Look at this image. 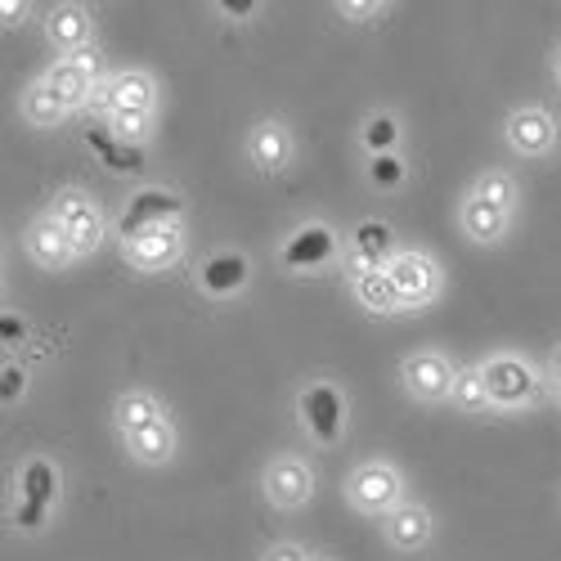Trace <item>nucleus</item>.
<instances>
[{"label":"nucleus","mask_w":561,"mask_h":561,"mask_svg":"<svg viewBox=\"0 0 561 561\" xmlns=\"http://www.w3.org/2000/svg\"><path fill=\"white\" fill-rule=\"evenodd\" d=\"M346 499L355 512H364V517H391V512L404 503V481L391 462L373 458V462H359L351 481H346Z\"/></svg>","instance_id":"obj_1"},{"label":"nucleus","mask_w":561,"mask_h":561,"mask_svg":"<svg viewBox=\"0 0 561 561\" xmlns=\"http://www.w3.org/2000/svg\"><path fill=\"white\" fill-rule=\"evenodd\" d=\"M387 274H391V284H396L404 310H423V306H432V301L440 297V284H445V278H440V265H436L427 252H413V248L396 252L391 265H387Z\"/></svg>","instance_id":"obj_2"},{"label":"nucleus","mask_w":561,"mask_h":561,"mask_svg":"<svg viewBox=\"0 0 561 561\" xmlns=\"http://www.w3.org/2000/svg\"><path fill=\"white\" fill-rule=\"evenodd\" d=\"M297 413H301V423L310 427V436H314L319 445H337V440L346 436V396H342V387H333V382H310V387H301Z\"/></svg>","instance_id":"obj_3"},{"label":"nucleus","mask_w":561,"mask_h":561,"mask_svg":"<svg viewBox=\"0 0 561 561\" xmlns=\"http://www.w3.org/2000/svg\"><path fill=\"white\" fill-rule=\"evenodd\" d=\"M481 373H485V387H490V404L494 409H522L539 391L535 368L522 355H490L481 364Z\"/></svg>","instance_id":"obj_4"},{"label":"nucleus","mask_w":561,"mask_h":561,"mask_svg":"<svg viewBox=\"0 0 561 561\" xmlns=\"http://www.w3.org/2000/svg\"><path fill=\"white\" fill-rule=\"evenodd\" d=\"M400 378H404V391L423 404H436V400H449L454 396V378L458 368L445 351H413L404 364H400Z\"/></svg>","instance_id":"obj_5"},{"label":"nucleus","mask_w":561,"mask_h":561,"mask_svg":"<svg viewBox=\"0 0 561 561\" xmlns=\"http://www.w3.org/2000/svg\"><path fill=\"white\" fill-rule=\"evenodd\" d=\"M50 216L68 229V239L77 243V256H90L104 243V211H100L95 198H85L81 190H64L50 203Z\"/></svg>","instance_id":"obj_6"},{"label":"nucleus","mask_w":561,"mask_h":561,"mask_svg":"<svg viewBox=\"0 0 561 561\" xmlns=\"http://www.w3.org/2000/svg\"><path fill=\"white\" fill-rule=\"evenodd\" d=\"M265 499L284 512H297L314 499V467L297 454H278L265 467Z\"/></svg>","instance_id":"obj_7"},{"label":"nucleus","mask_w":561,"mask_h":561,"mask_svg":"<svg viewBox=\"0 0 561 561\" xmlns=\"http://www.w3.org/2000/svg\"><path fill=\"white\" fill-rule=\"evenodd\" d=\"M184 216V203L171 194V190H139L130 203H126V211H122V220H117V233H122V243H135L139 233H149V229H158V225H171V220H180Z\"/></svg>","instance_id":"obj_8"},{"label":"nucleus","mask_w":561,"mask_h":561,"mask_svg":"<svg viewBox=\"0 0 561 561\" xmlns=\"http://www.w3.org/2000/svg\"><path fill=\"white\" fill-rule=\"evenodd\" d=\"M333 256H337V233L329 225H319V220L301 225L293 239L278 248V261H284V270H293V274H314V270L329 265Z\"/></svg>","instance_id":"obj_9"},{"label":"nucleus","mask_w":561,"mask_h":561,"mask_svg":"<svg viewBox=\"0 0 561 561\" xmlns=\"http://www.w3.org/2000/svg\"><path fill=\"white\" fill-rule=\"evenodd\" d=\"M507 145L512 153H522V158H548L557 149V117L548 108H517L507 117Z\"/></svg>","instance_id":"obj_10"},{"label":"nucleus","mask_w":561,"mask_h":561,"mask_svg":"<svg viewBox=\"0 0 561 561\" xmlns=\"http://www.w3.org/2000/svg\"><path fill=\"white\" fill-rule=\"evenodd\" d=\"M23 248H27V256H32L41 270H68V265L77 261V243L68 239V229H64L50 211L36 216V220L27 225Z\"/></svg>","instance_id":"obj_11"},{"label":"nucleus","mask_w":561,"mask_h":561,"mask_svg":"<svg viewBox=\"0 0 561 561\" xmlns=\"http://www.w3.org/2000/svg\"><path fill=\"white\" fill-rule=\"evenodd\" d=\"M122 248H126V261H130L135 270H149V274L171 270V265L180 261V252H184V225H180V220L158 225V229L139 233L135 243H122Z\"/></svg>","instance_id":"obj_12"},{"label":"nucleus","mask_w":561,"mask_h":561,"mask_svg":"<svg viewBox=\"0 0 561 561\" xmlns=\"http://www.w3.org/2000/svg\"><path fill=\"white\" fill-rule=\"evenodd\" d=\"M293 153H297V139H293V130H288L284 122L265 117V122L252 126V135H248V158H252V167H256L261 175H278V171L293 162Z\"/></svg>","instance_id":"obj_13"},{"label":"nucleus","mask_w":561,"mask_h":561,"mask_svg":"<svg viewBox=\"0 0 561 561\" xmlns=\"http://www.w3.org/2000/svg\"><path fill=\"white\" fill-rule=\"evenodd\" d=\"M396 252H400L396 248V229L387 220H359L355 233H351V274L387 270Z\"/></svg>","instance_id":"obj_14"},{"label":"nucleus","mask_w":561,"mask_h":561,"mask_svg":"<svg viewBox=\"0 0 561 561\" xmlns=\"http://www.w3.org/2000/svg\"><path fill=\"white\" fill-rule=\"evenodd\" d=\"M382 530H387V543H391L396 552H417V548L432 543L436 522H432V512H427L423 503L404 499V503L391 512V517H382Z\"/></svg>","instance_id":"obj_15"},{"label":"nucleus","mask_w":561,"mask_h":561,"mask_svg":"<svg viewBox=\"0 0 561 561\" xmlns=\"http://www.w3.org/2000/svg\"><path fill=\"white\" fill-rule=\"evenodd\" d=\"M45 36H50L55 50H64L72 59V55L90 50L95 19H90V10H81V5H55L50 14H45Z\"/></svg>","instance_id":"obj_16"},{"label":"nucleus","mask_w":561,"mask_h":561,"mask_svg":"<svg viewBox=\"0 0 561 561\" xmlns=\"http://www.w3.org/2000/svg\"><path fill=\"white\" fill-rule=\"evenodd\" d=\"M458 225H462V233H467L472 243L494 248L503 233H507V225H512V211H503V207H494V203H485V198L467 194V198H462V211H458Z\"/></svg>","instance_id":"obj_17"},{"label":"nucleus","mask_w":561,"mask_h":561,"mask_svg":"<svg viewBox=\"0 0 561 561\" xmlns=\"http://www.w3.org/2000/svg\"><path fill=\"white\" fill-rule=\"evenodd\" d=\"M248 274H252V265H248L243 252H216V256L203 261L198 284H203V293H211V297H233V293L248 284Z\"/></svg>","instance_id":"obj_18"},{"label":"nucleus","mask_w":561,"mask_h":561,"mask_svg":"<svg viewBox=\"0 0 561 561\" xmlns=\"http://www.w3.org/2000/svg\"><path fill=\"white\" fill-rule=\"evenodd\" d=\"M85 145L95 149V158L108 171H117V175H139V171H145V149H139V145H122V139L108 126H85Z\"/></svg>","instance_id":"obj_19"},{"label":"nucleus","mask_w":561,"mask_h":561,"mask_svg":"<svg viewBox=\"0 0 561 561\" xmlns=\"http://www.w3.org/2000/svg\"><path fill=\"white\" fill-rule=\"evenodd\" d=\"M351 293L355 301L368 310V314H400L404 301L391 284V274L387 270H364V274H351Z\"/></svg>","instance_id":"obj_20"},{"label":"nucleus","mask_w":561,"mask_h":561,"mask_svg":"<svg viewBox=\"0 0 561 561\" xmlns=\"http://www.w3.org/2000/svg\"><path fill=\"white\" fill-rule=\"evenodd\" d=\"M113 417H117V432H122V436H130V432H145V427L162 423L167 409H162V400H158V396H149V391H126V396H117Z\"/></svg>","instance_id":"obj_21"},{"label":"nucleus","mask_w":561,"mask_h":561,"mask_svg":"<svg viewBox=\"0 0 561 561\" xmlns=\"http://www.w3.org/2000/svg\"><path fill=\"white\" fill-rule=\"evenodd\" d=\"M126 440V449H130V458L135 462H145V467H162V462H171V454H175V427L167 423H153V427H145V432H130V436H122Z\"/></svg>","instance_id":"obj_22"},{"label":"nucleus","mask_w":561,"mask_h":561,"mask_svg":"<svg viewBox=\"0 0 561 561\" xmlns=\"http://www.w3.org/2000/svg\"><path fill=\"white\" fill-rule=\"evenodd\" d=\"M113 108H126V113H149L153 117V108H158V85H153V77L149 72H117L113 81Z\"/></svg>","instance_id":"obj_23"},{"label":"nucleus","mask_w":561,"mask_h":561,"mask_svg":"<svg viewBox=\"0 0 561 561\" xmlns=\"http://www.w3.org/2000/svg\"><path fill=\"white\" fill-rule=\"evenodd\" d=\"M19 499L55 507V499H59V467L50 458H27L23 472H19Z\"/></svg>","instance_id":"obj_24"},{"label":"nucleus","mask_w":561,"mask_h":561,"mask_svg":"<svg viewBox=\"0 0 561 561\" xmlns=\"http://www.w3.org/2000/svg\"><path fill=\"white\" fill-rule=\"evenodd\" d=\"M68 113H72V108H68V104L55 95V90H50V81H45V77H41L36 85H27V90H23V117H27L32 126L50 130V126H59Z\"/></svg>","instance_id":"obj_25"},{"label":"nucleus","mask_w":561,"mask_h":561,"mask_svg":"<svg viewBox=\"0 0 561 561\" xmlns=\"http://www.w3.org/2000/svg\"><path fill=\"white\" fill-rule=\"evenodd\" d=\"M45 81H50V90L68 104V108H81L90 100V90H95V77H85L72 59H59L50 64V72H45Z\"/></svg>","instance_id":"obj_26"},{"label":"nucleus","mask_w":561,"mask_h":561,"mask_svg":"<svg viewBox=\"0 0 561 561\" xmlns=\"http://www.w3.org/2000/svg\"><path fill=\"white\" fill-rule=\"evenodd\" d=\"M359 145H364L368 158L396 153V145H400V122H396L391 113H373V117L364 122V130H359Z\"/></svg>","instance_id":"obj_27"},{"label":"nucleus","mask_w":561,"mask_h":561,"mask_svg":"<svg viewBox=\"0 0 561 561\" xmlns=\"http://www.w3.org/2000/svg\"><path fill=\"white\" fill-rule=\"evenodd\" d=\"M462 413H481V409H494L490 404V387H485V373L481 368H458L454 378V396H449Z\"/></svg>","instance_id":"obj_28"},{"label":"nucleus","mask_w":561,"mask_h":561,"mask_svg":"<svg viewBox=\"0 0 561 561\" xmlns=\"http://www.w3.org/2000/svg\"><path fill=\"white\" fill-rule=\"evenodd\" d=\"M472 198H485L503 211H517V184H512V175H503V171H485L472 184Z\"/></svg>","instance_id":"obj_29"},{"label":"nucleus","mask_w":561,"mask_h":561,"mask_svg":"<svg viewBox=\"0 0 561 561\" xmlns=\"http://www.w3.org/2000/svg\"><path fill=\"white\" fill-rule=\"evenodd\" d=\"M104 126L122 139V145H145L149 130H153V117H149V113H126V108H113Z\"/></svg>","instance_id":"obj_30"},{"label":"nucleus","mask_w":561,"mask_h":561,"mask_svg":"<svg viewBox=\"0 0 561 561\" xmlns=\"http://www.w3.org/2000/svg\"><path fill=\"white\" fill-rule=\"evenodd\" d=\"M368 180L378 184V190H404V180H409V167L400 153H382V158H368Z\"/></svg>","instance_id":"obj_31"},{"label":"nucleus","mask_w":561,"mask_h":561,"mask_svg":"<svg viewBox=\"0 0 561 561\" xmlns=\"http://www.w3.org/2000/svg\"><path fill=\"white\" fill-rule=\"evenodd\" d=\"M10 522L19 526V530H41L45 522H50V507L45 503H32V499H14V507H10Z\"/></svg>","instance_id":"obj_32"},{"label":"nucleus","mask_w":561,"mask_h":561,"mask_svg":"<svg viewBox=\"0 0 561 561\" xmlns=\"http://www.w3.org/2000/svg\"><path fill=\"white\" fill-rule=\"evenodd\" d=\"M23 391H27V368L23 364H5L0 368V404H19L23 400Z\"/></svg>","instance_id":"obj_33"},{"label":"nucleus","mask_w":561,"mask_h":561,"mask_svg":"<svg viewBox=\"0 0 561 561\" xmlns=\"http://www.w3.org/2000/svg\"><path fill=\"white\" fill-rule=\"evenodd\" d=\"M0 342H5V351L27 342V319H23L19 310H5V314H0Z\"/></svg>","instance_id":"obj_34"},{"label":"nucleus","mask_w":561,"mask_h":561,"mask_svg":"<svg viewBox=\"0 0 561 561\" xmlns=\"http://www.w3.org/2000/svg\"><path fill=\"white\" fill-rule=\"evenodd\" d=\"M382 10H387L382 0H342V5H337V14L351 19V23H368V19H378Z\"/></svg>","instance_id":"obj_35"},{"label":"nucleus","mask_w":561,"mask_h":561,"mask_svg":"<svg viewBox=\"0 0 561 561\" xmlns=\"http://www.w3.org/2000/svg\"><path fill=\"white\" fill-rule=\"evenodd\" d=\"M216 14H220V19H233V23H243V19L261 14V5H256V0H220Z\"/></svg>","instance_id":"obj_36"},{"label":"nucleus","mask_w":561,"mask_h":561,"mask_svg":"<svg viewBox=\"0 0 561 561\" xmlns=\"http://www.w3.org/2000/svg\"><path fill=\"white\" fill-rule=\"evenodd\" d=\"M85 108H100V113L108 117V113H113V85H108V81H95V90H90Z\"/></svg>","instance_id":"obj_37"},{"label":"nucleus","mask_w":561,"mask_h":561,"mask_svg":"<svg viewBox=\"0 0 561 561\" xmlns=\"http://www.w3.org/2000/svg\"><path fill=\"white\" fill-rule=\"evenodd\" d=\"M261 561H310V552H306V548H297V543H274Z\"/></svg>","instance_id":"obj_38"},{"label":"nucleus","mask_w":561,"mask_h":561,"mask_svg":"<svg viewBox=\"0 0 561 561\" xmlns=\"http://www.w3.org/2000/svg\"><path fill=\"white\" fill-rule=\"evenodd\" d=\"M27 14V0H0V19H5V27H19Z\"/></svg>","instance_id":"obj_39"},{"label":"nucleus","mask_w":561,"mask_h":561,"mask_svg":"<svg viewBox=\"0 0 561 561\" xmlns=\"http://www.w3.org/2000/svg\"><path fill=\"white\" fill-rule=\"evenodd\" d=\"M72 64H77L85 77H95V81H100V55H95V50H81V55H72Z\"/></svg>","instance_id":"obj_40"},{"label":"nucleus","mask_w":561,"mask_h":561,"mask_svg":"<svg viewBox=\"0 0 561 561\" xmlns=\"http://www.w3.org/2000/svg\"><path fill=\"white\" fill-rule=\"evenodd\" d=\"M548 378L561 387V346H557V351H552V359H548Z\"/></svg>","instance_id":"obj_41"},{"label":"nucleus","mask_w":561,"mask_h":561,"mask_svg":"<svg viewBox=\"0 0 561 561\" xmlns=\"http://www.w3.org/2000/svg\"><path fill=\"white\" fill-rule=\"evenodd\" d=\"M552 72H557V81H561V50H557V59H552Z\"/></svg>","instance_id":"obj_42"},{"label":"nucleus","mask_w":561,"mask_h":561,"mask_svg":"<svg viewBox=\"0 0 561 561\" xmlns=\"http://www.w3.org/2000/svg\"><path fill=\"white\" fill-rule=\"evenodd\" d=\"M557 400H561V387H557Z\"/></svg>","instance_id":"obj_43"}]
</instances>
